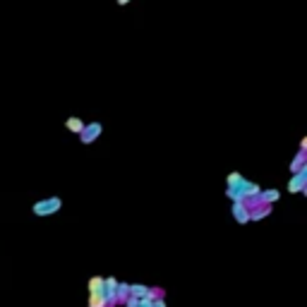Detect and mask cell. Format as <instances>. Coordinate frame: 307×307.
Instances as JSON below:
<instances>
[{
	"instance_id": "cell-1",
	"label": "cell",
	"mask_w": 307,
	"mask_h": 307,
	"mask_svg": "<svg viewBox=\"0 0 307 307\" xmlns=\"http://www.w3.org/2000/svg\"><path fill=\"white\" fill-rule=\"evenodd\" d=\"M63 209V199L60 197H46V199H39L36 204L32 206L34 216H53Z\"/></svg>"
},
{
	"instance_id": "cell-2",
	"label": "cell",
	"mask_w": 307,
	"mask_h": 307,
	"mask_svg": "<svg viewBox=\"0 0 307 307\" xmlns=\"http://www.w3.org/2000/svg\"><path fill=\"white\" fill-rule=\"evenodd\" d=\"M288 192H291V195H305L307 192V166L300 168L298 173L291 175V180H288Z\"/></svg>"
},
{
	"instance_id": "cell-3",
	"label": "cell",
	"mask_w": 307,
	"mask_h": 307,
	"mask_svg": "<svg viewBox=\"0 0 307 307\" xmlns=\"http://www.w3.org/2000/svg\"><path fill=\"white\" fill-rule=\"evenodd\" d=\"M101 132H103L101 123H89V125H84V130L79 132V142H82V144H91V142H96V139L101 137Z\"/></svg>"
},
{
	"instance_id": "cell-4",
	"label": "cell",
	"mask_w": 307,
	"mask_h": 307,
	"mask_svg": "<svg viewBox=\"0 0 307 307\" xmlns=\"http://www.w3.org/2000/svg\"><path fill=\"white\" fill-rule=\"evenodd\" d=\"M115 288H118V278H103V298H106V307H115Z\"/></svg>"
},
{
	"instance_id": "cell-5",
	"label": "cell",
	"mask_w": 307,
	"mask_h": 307,
	"mask_svg": "<svg viewBox=\"0 0 307 307\" xmlns=\"http://www.w3.org/2000/svg\"><path fill=\"white\" fill-rule=\"evenodd\" d=\"M230 214H233V219H235L240 226L250 223V209L245 206V202H233V206H230Z\"/></svg>"
},
{
	"instance_id": "cell-6",
	"label": "cell",
	"mask_w": 307,
	"mask_h": 307,
	"mask_svg": "<svg viewBox=\"0 0 307 307\" xmlns=\"http://www.w3.org/2000/svg\"><path fill=\"white\" fill-rule=\"evenodd\" d=\"M278 197H281V192L278 190H262L259 195H257V199H259V204H274V202H278Z\"/></svg>"
},
{
	"instance_id": "cell-7",
	"label": "cell",
	"mask_w": 307,
	"mask_h": 307,
	"mask_svg": "<svg viewBox=\"0 0 307 307\" xmlns=\"http://www.w3.org/2000/svg\"><path fill=\"white\" fill-rule=\"evenodd\" d=\"M305 166H307V151H305V149H300V151H298V156L293 158L291 166H288V171H291V175H293V173H298L300 168H305Z\"/></svg>"
},
{
	"instance_id": "cell-8",
	"label": "cell",
	"mask_w": 307,
	"mask_h": 307,
	"mask_svg": "<svg viewBox=\"0 0 307 307\" xmlns=\"http://www.w3.org/2000/svg\"><path fill=\"white\" fill-rule=\"evenodd\" d=\"M271 211H274V204H259V206H254L252 211H250V221L267 219V216H269Z\"/></svg>"
},
{
	"instance_id": "cell-9",
	"label": "cell",
	"mask_w": 307,
	"mask_h": 307,
	"mask_svg": "<svg viewBox=\"0 0 307 307\" xmlns=\"http://www.w3.org/2000/svg\"><path fill=\"white\" fill-rule=\"evenodd\" d=\"M127 298H130V284H125V281H118V288H115V302H118V305H123Z\"/></svg>"
},
{
	"instance_id": "cell-10",
	"label": "cell",
	"mask_w": 307,
	"mask_h": 307,
	"mask_svg": "<svg viewBox=\"0 0 307 307\" xmlns=\"http://www.w3.org/2000/svg\"><path fill=\"white\" fill-rule=\"evenodd\" d=\"M65 127L70 130L72 134H79L82 130H84V123H82V118H77V115H72V118L65 120Z\"/></svg>"
},
{
	"instance_id": "cell-11",
	"label": "cell",
	"mask_w": 307,
	"mask_h": 307,
	"mask_svg": "<svg viewBox=\"0 0 307 307\" xmlns=\"http://www.w3.org/2000/svg\"><path fill=\"white\" fill-rule=\"evenodd\" d=\"M149 288L151 286H144V284H130V295H132V298H142Z\"/></svg>"
},
{
	"instance_id": "cell-12",
	"label": "cell",
	"mask_w": 307,
	"mask_h": 307,
	"mask_svg": "<svg viewBox=\"0 0 307 307\" xmlns=\"http://www.w3.org/2000/svg\"><path fill=\"white\" fill-rule=\"evenodd\" d=\"M243 180H245L243 175L238 173V171H233V173H230L228 178H226V185H228V187H235V185H240Z\"/></svg>"
},
{
	"instance_id": "cell-13",
	"label": "cell",
	"mask_w": 307,
	"mask_h": 307,
	"mask_svg": "<svg viewBox=\"0 0 307 307\" xmlns=\"http://www.w3.org/2000/svg\"><path fill=\"white\" fill-rule=\"evenodd\" d=\"M123 305H125V307H139V298H132V295H130Z\"/></svg>"
},
{
	"instance_id": "cell-14",
	"label": "cell",
	"mask_w": 307,
	"mask_h": 307,
	"mask_svg": "<svg viewBox=\"0 0 307 307\" xmlns=\"http://www.w3.org/2000/svg\"><path fill=\"white\" fill-rule=\"evenodd\" d=\"M154 307H166V300L163 298H156V300H154Z\"/></svg>"
},
{
	"instance_id": "cell-15",
	"label": "cell",
	"mask_w": 307,
	"mask_h": 307,
	"mask_svg": "<svg viewBox=\"0 0 307 307\" xmlns=\"http://www.w3.org/2000/svg\"><path fill=\"white\" fill-rule=\"evenodd\" d=\"M118 3H120V5H125V3H127V0H118Z\"/></svg>"
}]
</instances>
